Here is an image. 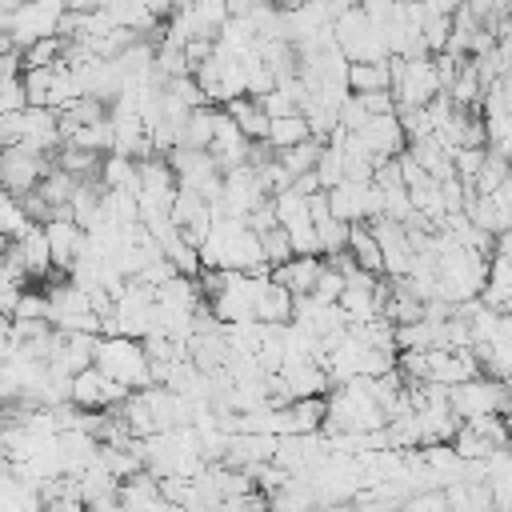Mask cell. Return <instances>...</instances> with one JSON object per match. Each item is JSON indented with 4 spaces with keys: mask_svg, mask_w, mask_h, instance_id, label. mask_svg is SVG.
<instances>
[{
    "mask_svg": "<svg viewBox=\"0 0 512 512\" xmlns=\"http://www.w3.org/2000/svg\"><path fill=\"white\" fill-rule=\"evenodd\" d=\"M92 368L100 376H108L112 384H120L124 392H144L152 388L148 380V360L140 352L136 340H124V336H100L96 348H92Z\"/></svg>",
    "mask_w": 512,
    "mask_h": 512,
    "instance_id": "6da1fadb",
    "label": "cell"
},
{
    "mask_svg": "<svg viewBox=\"0 0 512 512\" xmlns=\"http://www.w3.org/2000/svg\"><path fill=\"white\" fill-rule=\"evenodd\" d=\"M448 412L468 424L476 416H508V384H496V380H464L456 388H448Z\"/></svg>",
    "mask_w": 512,
    "mask_h": 512,
    "instance_id": "7a4b0ae2",
    "label": "cell"
},
{
    "mask_svg": "<svg viewBox=\"0 0 512 512\" xmlns=\"http://www.w3.org/2000/svg\"><path fill=\"white\" fill-rule=\"evenodd\" d=\"M112 324H116V336L140 344L148 336V324H152V288L124 280L120 296L112 300Z\"/></svg>",
    "mask_w": 512,
    "mask_h": 512,
    "instance_id": "3957f363",
    "label": "cell"
},
{
    "mask_svg": "<svg viewBox=\"0 0 512 512\" xmlns=\"http://www.w3.org/2000/svg\"><path fill=\"white\" fill-rule=\"evenodd\" d=\"M44 172H48V156H40V152H32L24 144L0 152V192L8 200H20L24 192H32Z\"/></svg>",
    "mask_w": 512,
    "mask_h": 512,
    "instance_id": "277c9868",
    "label": "cell"
},
{
    "mask_svg": "<svg viewBox=\"0 0 512 512\" xmlns=\"http://www.w3.org/2000/svg\"><path fill=\"white\" fill-rule=\"evenodd\" d=\"M64 4H16L12 20H8V40L16 52H24L28 44L44 40V36H56V20H60Z\"/></svg>",
    "mask_w": 512,
    "mask_h": 512,
    "instance_id": "5b68a950",
    "label": "cell"
},
{
    "mask_svg": "<svg viewBox=\"0 0 512 512\" xmlns=\"http://www.w3.org/2000/svg\"><path fill=\"white\" fill-rule=\"evenodd\" d=\"M476 360L468 348H432L424 352V384H440V388H456L464 380H476Z\"/></svg>",
    "mask_w": 512,
    "mask_h": 512,
    "instance_id": "8992f818",
    "label": "cell"
},
{
    "mask_svg": "<svg viewBox=\"0 0 512 512\" xmlns=\"http://www.w3.org/2000/svg\"><path fill=\"white\" fill-rule=\"evenodd\" d=\"M128 392L120 384H112L108 376H100L96 368H84L72 376L68 384V404H76L80 412H104V408H116Z\"/></svg>",
    "mask_w": 512,
    "mask_h": 512,
    "instance_id": "52a82bcc",
    "label": "cell"
},
{
    "mask_svg": "<svg viewBox=\"0 0 512 512\" xmlns=\"http://www.w3.org/2000/svg\"><path fill=\"white\" fill-rule=\"evenodd\" d=\"M372 284H376V276H368L360 268L352 276H344V292H340L336 308L344 312L348 324H372V320H380L376 300H372Z\"/></svg>",
    "mask_w": 512,
    "mask_h": 512,
    "instance_id": "ba28073f",
    "label": "cell"
},
{
    "mask_svg": "<svg viewBox=\"0 0 512 512\" xmlns=\"http://www.w3.org/2000/svg\"><path fill=\"white\" fill-rule=\"evenodd\" d=\"M352 136H360V144L368 148L372 164L396 160V156L404 152V132H400L396 116H368V124H364L360 132H352Z\"/></svg>",
    "mask_w": 512,
    "mask_h": 512,
    "instance_id": "9c48e42d",
    "label": "cell"
},
{
    "mask_svg": "<svg viewBox=\"0 0 512 512\" xmlns=\"http://www.w3.org/2000/svg\"><path fill=\"white\" fill-rule=\"evenodd\" d=\"M320 272H324V260H320V256H292L288 264L272 268L268 280H272L276 288H284V292L296 300V296H312Z\"/></svg>",
    "mask_w": 512,
    "mask_h": 512,
    "instance_id": "30bf717a",
    "label": "cell"
},
{
    "mask_svg": "<svg viewBox=\"0 0 512 512\" xmlns=\"http://www.w3.org/2000/svg\"><path fill=\"white\" fill-rule=\"evenodd\" d=\"M288 388L292 400H308V396H324L328 392V376L316 360H284L280 372H276Z\"/></svg>",
    "mask_w": 512,
    "mask_h": 512,
    "instance_id": "8fae6325",
    "label": "cell"
},
{
    "mask_svg": "<svg viewBox=\"0 0 512 512\" xmlns=\"http://www.w3.org/2000/svg\"><path fill=\"white\" fill-rule=\"evenodd\" d=\"M44 240H48V260H52V268H60V272L68 276V268H72V260H76V252H80V244H84V232H80L68 216H56L52 224H44Z\"/></svg>",
    "mask_w": 512,
    "mask_h": 512,
    "instance_id": "7c38bea8",
    "label": "cell"
},
{
    "mask_svg": "<svg viewBox=\"0 0 512 512\" xmlns=\"http://www.w3.org/2000/svg\"><path fill=\"white\" fill-rule=\"evenodd\" d=\"M328 196V216L332 220H340V224H364V216H368V208H364V200H368V184H348V180H340L332 192H324Z\"/></svg>",
    "mask_w": 512,
    "mask_h": 512,
    "instance_id": "4fadbf2b",
    "label": "cell"
},
{
    "mask_svg": "<svg viewBox=\"0 0 512 512\" xmlns=\"http://www.w3.org/2000/svg\"><path fill=\"white\" fill-rule=\"evenodd\" d=\"M220 112L232 120V128H236V132H240L248 144L268 136V116H264V108H260L252 96H236V100L220 104Z\"/></svg>",
    "mask_w": 512,
    "mask_h": 512,
    "instance_id": "5bb4252c",
    "label": "cell"
},
{
    "mask_svg": "<svg viewBox=\"0 0 512 512\" xmlns=\"http://www.w3.org/2000/svg\"><path fill=\"white\" fill-rule=\"evenodd\" d=\"M228 360H232V348H228L224 332H220V336H192V340H188V364H192L196 372H204V376L224 372Z\"/></svg>",
    "mask_w": 512,
    "mask_h": 512,
    "instance_id": "9a60e30c",
    "label": "cell"
},
{
    "mask_svg": "<svg viewBox=\"0 0 512 512\" xmlns=\"http://www.w3.org/2000/svg\"><path fill=\"white\" fill-rule=\"evenodd\" d=\"M348 256H352V264L360 268V272H368V276H384V260H380V248H376V240H372V232L364 228V224H348Z\"/></svg>",
    "mask_w": 512,
    "mask_h": 512,
    "instance_id": "2e32d148",
    "label": "cell"
},
{
    "mask_svg": "<svg viewBox=\"0 0 512 512\" xmlns=\"http://www.w3.org/2000/svg\"><path fill=\"white\" fill-rule=\"evenodd\" d=\"M388 60L380 64H348L344 72V88L348 96H368V92H388Z\"/></svg>",
    "mask_w": 512,
    "mask_h": 512,
    "instance_id": "e0dca14e",
    "label": "cell"
},
{
    "mask_svg": "<svg viewBox=\"0 0 512 512\" xmlns=\"http://www.w3.org/2000/svg\"><path fill=\"white\" fill-rule=\"evenodd\" d=\"M212 144V108H192L176 132V148H188V152H208Z\"/></svg>",
    "mask_w": 512,
    "mask_h": 512,
    "instance_id": "ac0fdd59",
    "label": "cell"
},
{
    "mask_svg": "<svg viewBox=\"0 0 512 512\" xmlns=\"http://www.w3.org/2000/svg\"><path fill=\"white\" fill-rule=\"evenodd\" d=\"M252 316H256V324H288L292 320V296L284 288H276L272 280H264Z\"/></svg>",
    "mask_w": 512,
    "mask_h": 512,
    "instance_id": "d6986e66",
    "label": "cell"
},
{
    "mask_svg": "<svg viewBox=\"0 0 512 512\" xmlns=\"http://www.w3.org/2000/svg\"><path fill=\"white\" fill-rule=\"evenodd\" d=\"M76 188H80V180H72L68 172H56V168H52V172H44V176H40V184H36L32 192H36V196H44L56 212H64V208H68V200L76 196Z\"/></svg>",
    "mask_w": 512,
    "mask_h": 512,
    "instance_id": "ffe728a7",
    "label": "cell"
},
{
    "mask_svg": "<svg viewBox=\"0 0 512 512\" xmlns=\"http://www.w3.org/2000/svg\"><path fill=\"white\" fill-rule=\"evenodd\" d=\"M276 152H284V148H296L300 140H308V124H304V116L296 112V116H280V120H268V136H264Z\"/></svg>",
    "mask_w": 512,
    "mask_h": 512,
    "instance_id": "44dd1931",
    "label": "cell"
},
{
    "mask_svg": "<svg viewBox=\"0 0 512 512\" xmlns=\"http://www.w3.org/2000/svg\"><path fill=\"white\" fill-rule=\"evenodd\" d=\"M320 148H324V144H316V140H300L296 148L276 152V160H280V168L288 172V180H296V176H304V172H312V168H316Z\"/></svg>",
    "mask_w": 512,
    "mask_h": 512,
    "instance_id": "7402d4cb",
    "label": "cell"
},
{
    "mask_svg": "<svg viewBox=\"0 0 512 512\" xmlns=\"http://www.w3.org/2000/svg\"><path fill=\"white\" fill-rule=\"evenodd\" d=\"M152 300H156V304H168V308H180V312H192V308L200 304L196 284H192V280H184V276H172L168 284L152 288Z\"/></svg>",
    "mask_w": 512,
    "mask_h": 512,
    "instance_id": "603a6c76",
    "label": "cell"
},
{
    "mask_svg": "<svg viewBox=\"0 0 512 512\" xmlns=\"http://www.w3.org/2000/svg\"><path fill=\"white\" fill-rule=\"evenodd\" d=\"M316 184L320 192H332L340 180H344V168H340V144H324L320 148V160H316Z\"/></svg>",
    "mask_w": 512,
    "mask_h": 512,
    "instance_id": "cb8c5ba5",
    "label": "cell"
},
{
    "mask_svg": "<svg viewBox=\"0 0 512 512\" xmlns=\"http://www.w3.org/2000/svg\"><path fill=\"white\" fill-rule=\"evenodd\" d=\"M312 228H316V244H320V256L344 252V244H348V224H340V220L324 216V220H316Z\"/></svg>",
    "mask_w": 512,
    "mask_h": 512,
    "instance_id": "d4e9b609",
    "label": "cell"
},
{
    "mask_svg": "<svg viewBox=\"0 0 512 512\" xmlns=\"http://www.w3.org/2000/svg\"><path fill=\"white\" fill-rule=\"evenodd\" d=\"M472 436H480L488 448H508V428H504V416H476L464 424Z\"/></svg>",
    "mask_w": 512,
    "mask_h": 512,
    "instance_id": "484cf974",
    "label": "cell"
},
{
    "mask_svg": "<svg viewBox=\"0 0 512 512\" xmlns=\"http://www.w3.org/2000/svg\"><path fill=\"white\" fill-rule=\"evenodd\" d=\"M20 56H24V72H32V68H52V64L60 60V40H56V36H44V40L28 44Z\"/></svg>",
    "mask_w": 512,
    "mask_h": 512,
    "instance_id": "4316f807",
    "label": "cell"
},
{
    "mask_svg": "<svg viewBox=\"0 0 512 512\" xmlns=\"http://www.w3.org/2000/svg\"><path fill=\"white\" fill-rule=\"evenodd\" d=\"M448 448L456 452V460H484L488 452H496V448H488V444H484L480 436H472V432H468L464 424H460V432L452 436V444H448Z\"/></svg>",
    "mask_w": 512,
    "mask_h": 512,
    "instance_id": "83f0119b",
    "label": "cell"
},
{
    "mask_svg": "<svg viewBox=\"0 0 512 512\" xmlns=\"http://www.w3.org/2000/svg\"><path fill=\"white\" fill-rule=\"evenodd\" d=\"M12 320H48V300H44V292H36V288H24L20 292V304H16V316Z\"/></svg>",
    "mask_w": 512,
    "mask_h": 512,
    "instance_id": "f1b7e54d",
    "label": "cell"
},
{
    "mask_svg": "<svg viewBox=\"0 0 512 512\" xmlns=\"http://www.w3.org/2000/svg\"><path fill=\"white\" fill-rule=\"evenodd\" d=\"M340 292H344V280L336 276V272H320V280H316V288H312V300L316 304H336L340 300Z\"/></svg>",
    "mask_w": 512,
    "mask_h": 512,
    "instance_id": "f546056e",
    "label": "cell"
},
{
    "mask_svg": "<svg viewBox=\"0 0 512 512\" xmlns=\"http://www.w3.org/2000/svg\"><path fill=\"white\" fill-rule=\"evenodd\" d=\"M400 512H448V500L444 492H416L400 504Z\"/></svg>",
    "mask_w": 512,
    "mask_h": 512,
    "instance_id": "4dcf8cb0",
    "label": "cell"
},
{
    "mask_svg": "<svg viewBox=\"0 0 512 512\" xmlns=\"http://www.w3.org/2000/svg\"><path fill=\"white\" fill-rule=\"evenodd\" d=\"M24 140V120L20 112H4L0 116V148H16Z\"/></svg>",
    "mask_w": 512,
    "mask_h": 512,
    "instance_id": "1f68e13d",
    "label": "cell"
},
{
    "mask_svg": "<svg viewBox=\"0 0 512 512\" xmlns=\"http://www.w3.org/2000/svg\"><path fill=\"white\" fill-rule=\"evenodd\" d=\"M180 52H184V68H188V76H192V72L212 56V44H208V40H188Z\"/></svg>",
    "mask_w": 512,
    "mask_h": 512,
    "instance_id": "d6a6232c",
    "label": "cell"
},
{
    "mask_svg": "<svg viewBox=\"0 0 512 512\" xmlns=\"http://www.w3.org/2000/svg\"><path fill=\"white\" fill-rule=\"evenodd\" d=\"M360 100V108L368 112V116H392V92H368V96H356Z\"/></svg>",
    "mask_w": 512,
    "mask_h": 512,
    "instance_id": "836d02e7",
    "label": "cell"
},
{
    "mask_svg": "<svg viewBox=\"0 0 512 512\" xmlns=\"http://www.w3.org/2000/svg\"><path fill=\"white\" fill-rule=\"evenodd\" d=\"M312 512H352V504H316Z\"/></svg>",
    "mask_w": 512,
    "mask_h": 512,
    "instance_id": "e575fe53",
    "label": "cell"
},
{
    "mask_svg": "<svg viewBox=\"0 0 512 512\" xmlns=\"http://www.w3.org/2000/svg\"><path fill=\"white\" fill-rule=\"evenodd\" d=\"M8 48H12V40H8V36H4V32H0V56H4V52H8Z\"/></svg>",
    "mask_w": 512,
    "mask_h": 512,
    "instance_id": "d590c367",
    "label": "cell"
},
{
    "mask_svg": "<svg viewBox=\"0 0 512 512\" xmlns=\"http://www.w3.org/2000/svg\"><path fill=\"white\" fill-rule=\"evenodd\" d=\"M8 324H12V320H8V316H0V336H8Z\"/></svg>",
    "mask_w": 512,
    "mask_h": 512,
    "instance_id": "8d00e7d4",
    "label": "cell"
},
{
    "mask_svg": "<svg viewBox=\"0 0 512 512\" xmlns=\"http://www.w3.org/2000/svg\"><path fill=\"white\" fill-rule=\"evenodd\" d=\"M4 460H8V448H4V440H0V464H4Z\"/></svg>",
    "mask_w": 512,
    "mask_h": 512,
    "instance_id": "74e56055",
    "label": "cell"
},
{
    "mask_svg": "<svg viewBox=\"0 0 512 512\" xmlns=\"http://www.w3.org/2000/svg\"><path fill=\"white\" fill-rule=\"evenodd\" d=\"M4 204H8V196H4V192H0V208H4Z\"/></svg>",
    "mask_w": 512,
    "mask_h": 512,
    "instance_id": "f35d334b",
    "label": "cell"
},
{
    "mask_svg": "<svg viewBox=\"0 0 512 512\" xmlns=\"http://www.w3.org/2000/svg\"><path fill=\"white\" fill-rule=\"evenodd\" d=\"M0 152H4V148H0Z\"/></svg>",
    "mask_w": 512,
    "mask_h": 512,
    "instance_id": "ab89813d",
    "label": "cell"
}]
</instances>
